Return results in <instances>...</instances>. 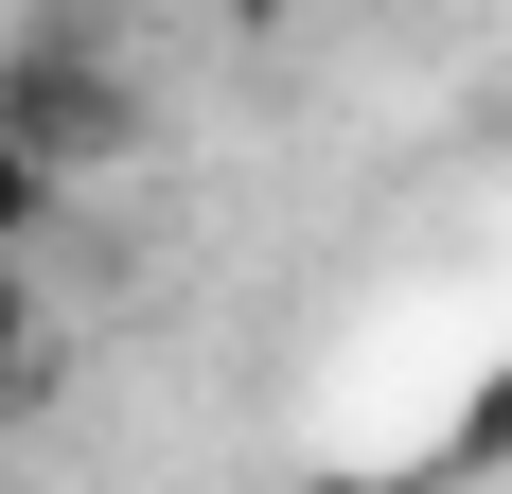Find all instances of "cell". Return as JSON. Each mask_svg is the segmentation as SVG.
Wrapping results in <instances>:
<instances>
[{
    "label": "cell",
    "mask_w": 512,
    "mask_h": 494,
    "mask_svg": "<svg viewBox=\"0 0 512 494\" xmlns=\"http://www.w3.org/2000/svg\"><path fill=\"white\" fill-rule=\"evenodd\" d=\"M0 124H18L53 177H106V159L142 142V106L106 89V53H89V36H18V53H0Z\"/></svg>",
    "instance_id": "obj_1"
},
{
    "label": "cell",
    "mask_w": 512,
    "mask_h": 494,
    "mask_svg": "<svg viewBox=\"0 0 512 494\" xmlns=\"http://www.w3.org/2000/svg\"><path fill=\"white\" fill-rule=\"evenodd\" d=\"M53 389V300H36V265L0 247V406H36Z\"/></svg>",
    "instance_id": "obj_2"
},
{
    "label": "cell",
    "mask_w": 512,
    "mask_h": 494,
    "mask_svg": "<svg viewBox=\"0 0 512 494\" xmlns=\"http://www.w3.org/2000/svg\"><path fill=\"white\" fill-rule=\"evenodd\" d=\"M53 212H71V177H53V159H36V142H18V124H0V247H36V230H53Z\"/></svg>",
    "instance_id": "obj_3"
},
{
    "label": "cell",
    "mask_w": 512,
    "mask_h": 494,
    "mask_svg": "<svg viewBox=\"0 0 512 494\" xmlns=\"http://www.w3.org/2000/svg\"><path fill=\"white\" fill-rule=\"evenodd\" d=\"M460 459H512V389H495V406H477V442H460Z\"/></svg>",
    "instance_id": "obj_4"
}]
</instances>
